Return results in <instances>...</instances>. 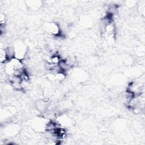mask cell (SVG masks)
Listing matches in <instances>:
<instances>
[{"mask_svg": "<svg viewBox=\"0 0 145 145\" xmlns=\"http://www.w3.org/2000/svg\"><path fill=\"white\" fill-rule=\"evenodd\" d=\"M3 65L4 71L9 76L20 75L25 71L22 60L15 57L8 60Z\"/></svg>", "mask_w": 145, "mask_h": 145, "instance_id": "1", "label": "cell"}, {"mask_svg": "<svg viewBox=\"0 0 145 145\" xmlns=\"http://www.w3.org/2000/svg\"><path fill=\"white\" fill-rule=\"evenodd\" d=\"M12 47L15 57L22 61L27 54V47L26 45L23 41L18 40L14 43Z\"/></svg>", "mask_w": 145, "mask_h": 145, "instance_id": "2", "label": "cell"}, {"mask_svg": "<svg viewBox=\"0 0 145 145\" xmlns=\"http://www.w3.org/2000/svg\"><path fill=\"white\" fill-rule=\"evenodd\" d=\"M49 121L43 117H35L30 121V126L37 132H45L46 126Z\"/></svg>", "mask_w": 145, "mask_h": 145, "instance_id": "3", "label": "cell"}, {"mask_svg": "<svg viewBox=\"0 0 145 145\" xmlns=\"http://www.w3.org/2000/svg\"><path fill=\"white\" fill-rule=\"evenodd\" d=\"M3 131L6 136L13 137L19 133L20 131V126L17 123H9L4 126Z\"/></svg>", "mask_w": 145, "mask_h": 145, "instance_id": "4", "label": "cell"}, {"mask_svg": "<svg viewBox=\"0 0 145 145\" xmlns=\"http://www.w3.org/2000/svg\"><path fill=\"white\" fill-rule=\"evenodd\" d=\"M43 28L47 33L52 36H58L61 32L59 25L55 22L46 23Z\"/></svg>", "mask_w": 145, "mask_h": 145, "instance_id": "5", "label": "cell"}, {"mask_svg": "<svg viewBox=\"0 0 145 145\" xmlns=\"http://www.w3.org/2000/svg\"><path fill=\"white\" fill-rule=\"evenodd\" d=\"M15 108L13 106H5L1 110V119L7 120L12 117L15 113Z\"/></svg>", "mask_w": 145, "mask_h": 145, "instance_id": "6", "label": "cell"}, {"mask_svg": "<svg viewBox=\"0 0 145 145\" xmlns=\"http://www.w3.org/2000/svg\"><path fill=\"white\" fill-rule=\"evenodd\" d=\"M9 76V81L13 88L16 90H22V79L20 75H11Z\"/></svg>", "mask_w": 145, "mask_h": 145, "instance_id": "7", "label": "cell"}, {"mask_svg": "<svg viewBox=\"0 0 145 145\" xmlns=\"http://www.w3.org/2000/svg\"><path fill=\"white\" fill-rule=\"evenodd\" d=\"M26 7L31 10L36 11L39 10L42 5V2L40 0H29L25 1Z\"/></svg>", "mask_w": 145, "mask_h": 145, "instance_id": "8", "label": "cell"}, {"mask_svg": "<svg viewBox=\"0 0 145 145\" xmlns=\"http://www.w3.org/2000/svg\"><path fill=\"white\" fill-rule=\"evenodd\" d=\"M72 76L73 78L78 81H83L87 78V74L85 71L80 69H76L73 71Z\"/></svg>", "mask_w": 145, "mask_h": 145, "instance_id": "9", "label": "cell"}, {"mask_svg": "<svg viewBox=\"0 0 145 145\" xmlns=\"http://www.w3.org/2000/svg\"><path fill=\"white\" fill-rule=\"evenodd\" d=\"M56 122L59 126L63 127L70 125L71 121L68 116L66 115H62L58 117Z\"/></svg>", "mask_w": 145, "mask_h": 145, "instance_id": "10", "label": "cell"}, {"mask_svg": "<svg viewBox=\"0 0 145 145\" xmlns=\"http://www.w3.org/2000/svg\"><path fill=\"white\" fill-rule=\"evenodd\" d=\"M8 61L6 53L5 48H1L0 50V61L1 63L3 64Z\"/></svg>", "mask_w": 145, "mask_h": 145, "instance_id": "11", "label": "cell"}, {"mask_svg": "<svg viewBox=\"0 0 145 145\" xmlns=\"http://www.w3.org/2000/svg\"><path fill=\"white\" fill-rule=\"evenodd\" d=\"M5 23H6L5 16L3 14H1V16H0V26L5 27Z\"/></svg>", "mask_w": 145, "mask_h": 145, "instance_id": "12", "label": "cell"}]
</instances>
